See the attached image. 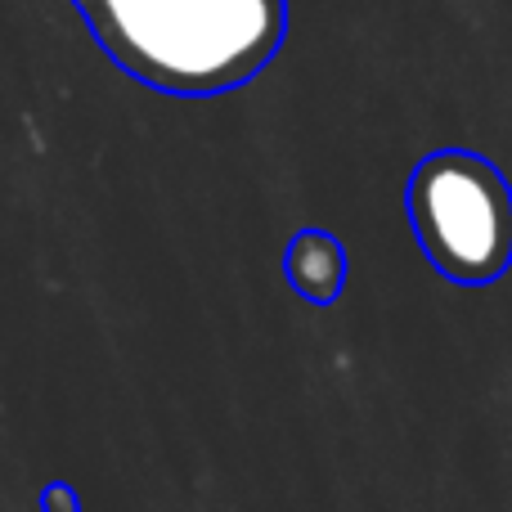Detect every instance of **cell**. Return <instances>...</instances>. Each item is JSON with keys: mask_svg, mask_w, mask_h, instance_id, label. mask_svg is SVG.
I'll return each instance as SVG.
<instances>
[{"mask_svg": "<svg viewBox=\"0 0 512 512\" xmlns=\"http://www.w3.org/2000/svg\"><path fill=\"white\" fill-rule=\"evenodd\" d=\"M95 45L149 90L207 99L248 86L288 36V0H72Z\"/></svg>", "mask_w": 512, "mask_h": 512, "instance_id": "1", "label": "cell"}, {"mask_svg": "<svg viewBox=\"0 0 512 512\" xmlns=\"http://www.w3.org/2000/svg\"><path fill=\"white\" fill-rule=\"evenodd\" d=\"M409 225L423 256L463 288H486L512 265V185L472 149H436L409 176Z\"/></svg>", "mask_w": 512, "mask_h": 512, "instance_id": "2", "label": "cell"}, {"mask_svg": "<svg viewBox=\"0 0 512 512\" xmlns=\"http://www.w3.org/2000/svg\"><path fill=\"white\" fill-rule=\"evenodd\" d=\"M283 279L310 306H333L346 288V248L337 243V234L328 230L292 234L288 252H283Z\"/></svg>", "mask_w": 512, "mask_h": 512, "instance_id": "3", "label": "cell"}, {"mask_svg": "<svg viewBox=\"0 0 512 512\" xmlns=\"http://www.w3.org/2000/svg\"><path fill=\"white\" fill-rule=\"evenodd\" d=\"M41 512H81V495L72 486H63V481H50L41 490Z\"/></svg>", "mask_w": 512, "mask_h": 512, "instance_id": "4", "label": "cell"}]
</instances>
